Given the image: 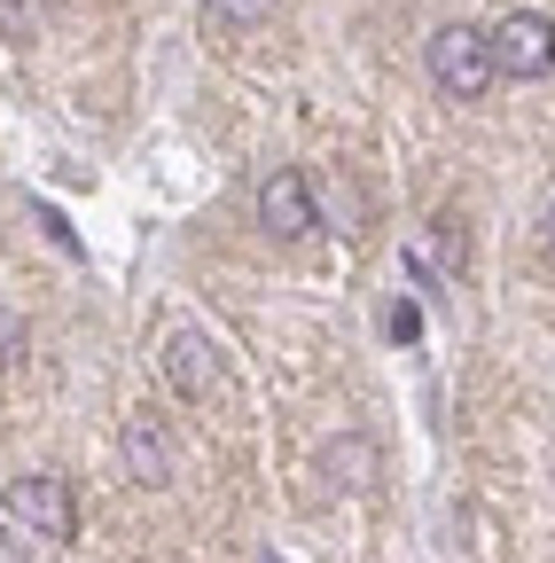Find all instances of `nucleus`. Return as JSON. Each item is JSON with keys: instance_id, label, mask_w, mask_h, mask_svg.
Wrapping results in <instances>:
<instances>
[{"instance_id": "6", "label": "nucleus", "mask_w": 555, "mask_h": 563, "mask_svg": "<svg viewBox=\"0 0 555 563\" xmlns=\"http://www.w3.org/2000/svg\"><path fill=\"white\" fill-rule=\"evenodd\" d=\"M118 446H125V470L142 477V485H165V477H173V439L157 431L149 415H125V431H118Z\"/></svg>"}, {"instance_id": "8", "label": "nucleus", "mask_w": 555, "mask_h": 563, "mask_svg": "<svg viewBox=\"0 0 555 563\" xmlns=\"http://www.w3.org/2000/svg\"><path fill=\"white\" fill-rule=\"evenodd\" d=\"M16 352H24V321H16L9 306H0V368H9V361H16Z\"/></svg>"}, {"instance_id": "9", "label": "nucleus", "mask_w": 555, "mask_h": 563, "mask_svg": "<svg viewBox=\"0 0 555 563\" xmlns=\"http://www.w3.org/2000/svg\"><path fill=\"white\" fill-rule=\"evenodd\" d=\"M540 258L555 266V203H547V220H540Z\"/></svg>"}, {"instance_id": "3", "label": "nucleus", "mask_w": 555, "mask_h": 563, "mask_svg": "<svg viewBox=\"0 0 555 563\" xmlns=\"http://www.w3.org/2000/svg\"><path fill=\"white\" fill-rule=\"evenodd\" d=\"M493 63H501V79H547L555 70V24L540 9H517L493 24Z\"/></svg>"}, {"instance_id": "4", "label": "nucleus", "mask_w": 555, "mask_h": 563, "mask_svg": "<svg viewBox=\"0 0 555 563\" xmlns=\"http://www.w3.org/2000/svg\"><path fill=\"white\" fill-rule=\"evenodd\" d=\"M258 228H266V235H313V228H321L306 173L282 165V173H266V180H258Z\"/></svg>"}, {"instance_id": "5", "label": "nucleus", "mask_w": 555, "mask_h": 563, "mask_svg": "<svg viewBox=\"0 0 555 563\" xmlns=\"http://www.w3.org/2000/svg\"><path fill=\"white\" fill-rule=\"evenodd\" d=\"M165 384H173L180 399H212V384H220V344L203 336V329H173V336H165Z\"/></svg>"}, {"instance_id": "7", "label": "nucleus", "mask_w": 555, "mask_h": 563, "mask_svg": "<svg viewBox=\"0 0 555 563\" xmlns=\"http://www.w3.org/2000/svg\"><path fill=\"white\" fill-rule=\"evenodd\" d=\"M274 16V0H212V24H227V32H258Z\"/></svg>"}, {"instance_id": "2", "label": "nucleus", "mask_w": 555, "mask_h": 563, "mask_svg": "<svg viewBox=\"0 0 555 563\" xmlns=\"http://www.w3.org/2000/svg\"><path fill=\"white\" fill-rule=\"evenodd\" d=\"M9 517L24 525V540H47V548L79 540V501H71V477H55V470L16 477V485H9Z\"/></svg>"}, {"instance_id": "1", "label": "nucleus", "mask_w": 555, "mask_h": 563, "mask_svg": "<svg viewBox=\"0 0 555 563\" xmlns=\"http://www.w3.org/2000/svg\"><path fill=\"white\" fill-rule=\"evenodd\" d=\"M423 63H431L439 95H454V102H477L485 87L501 79V63H493V32H477V24H439V32H431V47H423Z\"/></svg>"}]
</instances>
